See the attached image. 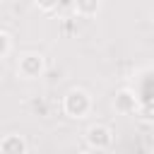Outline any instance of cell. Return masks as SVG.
Returning a JSON list of instances; mask_svg holds the SVG:
<instances>
[{"label": "cell", "mask_w": 154, "mask_h": 154, "mask_svg": "<svg viewBox=\"0 0 154 154\" xmlns=\"http://www.w3.org/2000/svg\"><path fill=\"white\" fill-rule=\"evenodd\" d=\"M34 2H36V7L43 10V12H53V10L60 5V0H34Z\"/></svg>", "instance_id": "cell-8"}, {"label": "cell", "mask_w": 154, "mask_h": 154, "mask_svg": "<svg viewBox=\"0 0 154 154\" xmlns=\"http://www.w3.org/2000/svg\"><path fill=\"white\" fill-rule=\"evenodd\" d=\"M152 22H154V17H152Z\"/></svg>", "instance_id": "cell-10"}, {"label": "cell", "mask_w": 154, "mask_h": 154, "mask_svg": "<svg viewBox=\"0 0 154 154\" xmlns=\"http://www.w3.org/2000/svg\"><path fill=\"white\" fill-rule=\"evenodd\" d=\"M101 10V0H75V12L79 17H94Z\"/></svg>", "instance_id": "cell-6"}, {"label": "cell", "mask_w": 154, "mask_h": 154, "mask_svg": "<svg viewBox=\"0 0 154 154\" xmlns=\"http://www.w3.org/2000/svg\"><path fill=\"white\" fill-rule=\"evenodd\" d=\"M43 67H46V63H43V58H41L38 53H24V55L19 58L17 72H19L24 79H36V77L43 75Z\"/></svg>", "instance_id": "cell-2"}, {"label": "cell", "mask_w": 154, "mask_h": 154, "mask_svg": "<svg viewBox=\"0 0 154 154\" xmlns=\"http://www.w3.org/2000/svg\"><path fill=\"white\" fill-rule=\"evenodd\" d=\"M135 113H137V118H140L142 123H154V101H144V103H140Z\"/></svg>", "instance_id": "cell-7"}, {"label": "cell", "mask_w": 154, "mask_h": 154, "mask_svg": "<svg viewBox=\"0 0 154 154\" xmlns=\"http://www.w3.org/2000/svg\"><path fill=\"white\" fill-rule=\"evenodd\" d=\"M87 144H89L91 149H99V152L108 149V147L113 144V130H111L108 125H101V123L91 125V128L87 130Z\"/></svg>", "instance_id": "cell-3"}, {"label": "cell", "mask_w": 154, "mask_h": 154, "mask_svg": "<svg viewBox=\"0 0 154 154\" xmlns=\"http://www.w3.org/2000/svg\"><path fill=\"white\" fill-rule=\"evenodd\" d=\"M113 106H116V111H118L120 116H132V113L137 111L140 101H137V96H135V91H132V89H120V91L116 94Z\"/></svg>", "instance_id": "cell-4"}, {"label": "cell", "mask_w": 154, "mask_h": 154, "mask_svg": "<svg viewBox=\"0 0 154 154\" xmlns=\"http://www.w3.org/2000/svg\"><path fill=\"white\" fill-rule=\"evenodd\" d=\"M26 149L29 147H26V142L19 135H7V137L0 140V152L2 154H24Z\"/></svg>", "instance_id": "cell-5"}, {"label": "cell", "mask_w": 154, "mask_h": 154, "mask_svg": "<svg viewBox=\"0 0 154 154\" xmlns=\"http://www.w3.org/2000/svg\"><path fill=\"white\" fill-rule=\"evenodd\" d=\"M63 111L70 118H84L91 111V96L84 89H70L63 99Z\"/></svg>", "instance_id": "cell-1"}, {"label": "cell", "mask_w": 154, "mask_h": 154, "mask_svg": "<svg viewBox=\"0 0 154 154\" xmlns=\"http://www.w3.org/2000/svg\"><path fill=\"white\" fill-rule=\"evenodd\" d=\"M7 53H10V36H7V31L0 29V60H2Z\"/></svg>", "instance_id": "cell-9"}]
</instances>
